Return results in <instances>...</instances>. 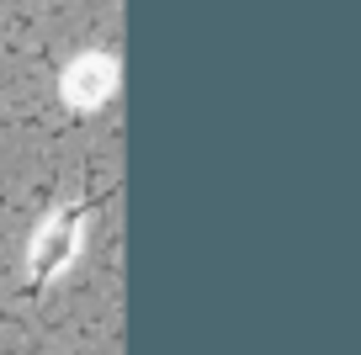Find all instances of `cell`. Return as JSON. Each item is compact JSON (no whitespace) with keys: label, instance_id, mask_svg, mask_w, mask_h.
I'll return each mask as SVG.
<instances>
[{"label":"cell","instance_id":"obj_1","mask_svg":"<svg viewBox=\"0 0 361 355\" xmlns=\"http://www.w3.org/2000/svg\"><path fill=\"white\" fill-rule=\"evenodd\" d=\"M96 212V197H85V201H69L64 212H54V218L43 223V233L32 239V260H27V297H37V292L48 287V281L64 270V260L75 255V239H80V223Z\"/></svg>","mask_w":361,"mask_h":355}]
</instances>
